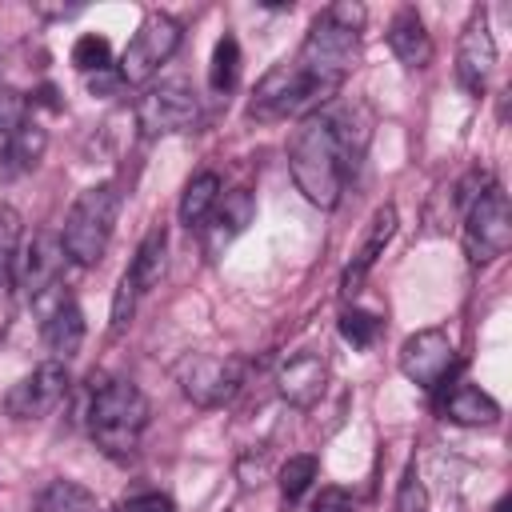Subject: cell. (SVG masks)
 Instances as JSON below:
<instances>
[{"mask_svg": "<svg viewBox=\"0 0 512 512\" xmlns=\"http://www.w3.org/2000/svg\"><path fill=\"white\" fill-rule=\"evenodd\" d=\"M164 256H168V232L156 224V228L144 232V240H140V248H136V256H132V264H128V280L136 284V292H148V288L160 284V276H164Z\"/></svg>", "mask_w": 512, "mask_h": 512, "instance_id": "cell-20", "label": "cell"}, {"mask_svg": "<svg viewBox=\"0 0 512 512\" xmlns=\"http://www.w3.org/2000/svg\"><path fill=\"white\" fill-rule=\"evenodd\" d=\"M32 512H100V500H96L84 484L60 476V480H48V484L36 492Z\"/></svg>", "mask_w": 512, "mask_h": 512, "instance_id": "cell-22", "label": "cell"}, {"mask_svg": "<svg viewBox=\"0 0 512 512\" xmlns=\"http://www.w3.org/2000/svg\"><path fill=\"white\" fill-rule=\"evenodd\" d=\"M136 128L140 136L156 140V136H176L196 128L200 120V100L184 80H168V84H152L144 88V96L136 100Z\"/></svg>", "mask_w": 512, "mask_h": 512, "instance_id": "cell-9", "label": "cell"}, {"mask_svg": "<svg viewBox=\"0 0 512 512\" xmlns=\"http://www.w3.org/2000/svg\"><path fill=\"white\" fill-rule=\"evenodd\" d=\"M20 240H24V216L12 204H0V284H8L16 272Z\"/></svg>", "mask_w": 512, "mask_h": 512, "instance_id": "cell-25", "label": "cell"}, {"mask_svg": "<svg viewBox=\"0 0 512 512\" xmlns=\"http://www.w3.org/2000/svg\"><path fill=\"white\" fill-rule=\"evenodd\" d=\"M176 384L196 408H224L244 384V364L236 356L192 352L176 364Z\"/></svg>", "mask_w": 512, "mask_h": 512, "instance_id": "cell-8", "label": "cell"}, {"mask_svg": "<svg viewBox=\"0 0 512 512\" xmlns=\"http://www.w3.org/2000/svg\"><path fill=\"white\" fill-rule=\"evenodd\" d=\"M356 52H360V32L340 28L336 20H328V16L320 12V16L312 20V28H308L300 52H296V64H300L328 96H336V92L344 88L352 64H356Z\"/></svg>", "mask_w": 512, "mask_h": 512, "instance_id": "cell-5", "label": "cell"}, {"mask_svg": "<svg viewBox=\"0 0 512 512\" xmlns=\"http://www.w3.org/2000/svg\"><path fill=\"white\" fill-rule=\"evenodd\" d=\"M440 412H444V420H452V424L476 428V424H496L500 404H496L488 392H480L476 384H452L448 396L440 400Z\"/></svg>", "mask_w": 512, "mask_h": 512, "instance_id": "cell-19", "label": "cell"}, {"mask_svg": "<svg viewBox=\"0 0 512 512\" xmlns=\"http://www.w3.org/2000/svg\"><path fill=\"white\" fill-rule=\"evenodd\" d=\"M72 64L80 68V72H104V68H112V44H108V36H100V32H84L76 44H72Z\"/></svg>", "mask_w": 512, "mask_h": 512, "instance_id": "cell-27", "label": "cell"}, {"mask_svg": "<svg viewBox=\"0 0 512 512\" xmlns=\"http://www.w3.org/2000/svg\"><path fill=\"white\" fill-rule=\"evenodd\" d=\"M492 68H496V40H492L488 20L476 12L468 20V28L460 32V48H456V76H460L464 92L480 96L488 76H492Z\"/></svg>", "mask_w": 512, "mask_h": 512, "instance_id": "cell-13", "label": "cell"}, {"mask_svg": "<svg viewBox=\"0 0 512 512\" xmlns=\"http://www.w3.org/2000/svg\"><path fill=\"white\" fill-rule=\"evenodd\" d=\"M44 344L60 364H68L84 344V312L68 292H60L56 304L44 312Z\"/></svg>", "mask_w": 512, "mask_h": 512, "instance_id": "cell-17", "label": "cell"}, {"mask_svg": "<svg viewBox=\"0 0 512 512\" xmlns=\"http://www.w3.org/2000/svg\"><path fill=\"white\" fill-rule=\"evenodd\" d=\"M332 96L296 64V60H280L276 68H268L248 100V116L276 124L288 116H312L316 108H324Z\"/></svg>", "mask_w": 512, "mask_h": 512, "instance_id": "cell-4", "label": "cell"}, {"mask_svg": "<svg viewBox=\"0 0 512 512\" xmlns=\"http://www.w3.org/2000/svg\"><path fill=\"white\" fill-rule=\"evenodd\" d=\"M88 88H92V92H100V96H112V92H116V88H124V84H120V76H116L112 68H104V72H96V76L88 80Z\"/></svg>", "mask_w": 512, "mask_h": 512, "instance_id": "cell-36", "label": "cell"}, {"mask_svg": "<svg viewBox=\"0 0 512 512\" xmlns=\"http://www.w3.org/2000/svg\"><path fill=\"white\" fill-rule=\"evenodd\" d=\"M136 284L128 280V272L120 276V284H116V296H112V336H120L124 328H128V320H132V312H136Z\"/></svg>", "mask_w": 512, "mask_h": 512, "instance_id": "cell-30", "label": "cell"}, {"mask_svg": "<svg viewBox=\"0 0 512 512\" xmlns=\"http://www.w3.org/2000/svg\"><path fill=\"white\" fill-rule=\"evenodd\" d=\"M116 216H120V188L116 184L104 180V184L84 188L72 200V208L64 216V232H60V244H64L68 260H76L80 268L100 264L104 252H108Z\"/></svg>", "mask_w": 512, "mask_h": 512, "instance_id": "cell-3", "label": "cell"}, {"mask_svg": "<svg viewBox=\"0 0 512 512\" xmlns=\"http://www.w3.org/2000/svg\"><path fill=\"white\" fill-rule=\"evenodd\" d=\"M396 512H424V484L416 476V464H408L400 492H396Z\"/></svg>", "mask_w": 512, "mask_h": 512, "instance_id": "cell-31", "label": "cell"}, {"mask_svg": "<svg viewBox=\"0 0 512 512\" xmlns=\"http://www.w3.org/2000/svg\"><path fill=\"white\" fill-rule=\"evenodd\" d=\"M116 512H176V508L164 492H144V496H132V500L116 504Z\"/></svg>", "mask_w": 512, "mask_h": 512, "instance_id": "cell-33", "label": "cell"}, {"mask_svg": "<svg viewBox=\"0 0 512 512\" xmlns=\"http://www.w3.org/2000/svg\"><path fill=\"white\" fill-rule=\"evenodd\" d=\"M64 260H68V252H64V244H60V232L40 228V232L28 240V248L20 252V260H16L20 292H24L28 300H44V292L60 288Z\"/></svg>", "mask_w": 512, "mask_h": 512, "instance_id": "cell-12", "label": "cell"}, {"mask_svg": "<svg viewBox=\"0 0 512 512\" xmlns=\"http://www.w3.org/2000/svg\"><path fill=\"white\" fill-rule=\"evenodd\" d=\"M340 336L352 344V348H372L376 336H380V316L364 312V308H344L340 312Z\"/></svg>", "mask_w": 512, "mask_h": 512, "instance_id": "cell-28", "label": "cell"}, {"mask_svg": "<svg viewBox=\"0 0 512 512\" xmlns=\"http://www.w3.org/2000/svg\"><path fill=\"white\" fill-rule=\"evenodd\" d=\"M36 12H40V16H48V20H68V16L84 12V4H64V8H48V4H36Z\"/></svg>", "mask_w": 512, "mask_h": 512, "instance_id": "cell-37", "label": "cell"}, {"mask_svg": "<svg viewBox=\"0 0 512 512\" xmlns=\"http://www.w3.org/2000/svg\"><path fill=\"white\" fill-rule=\"evenodd\" d=\"M364 144L368 112L360 104H324L304 116L288 140V172L296 192L324 212L336 208Z\"/></svg>", "mask_w": 512, "mask_h": 512, "instance_id": "cell-1", "label": "cell"}, {"mask_svg": "<svg viewBox=\"0 0 512 512\" xmlns=\"http://www.w3.org/2000/svg\"><path fill=\"white\" fill-rule=\"evenodd\" d=\"M512 244V208L500 184L476 192L464 208V252L472 264H492Z\"/></svg>", "mask_w": 512, "mask_h": 512, "instance_id": "cell-6", "label": "cell"}, {"mask_svg": "<svg viewBox=\"0 0 512 512\" xmlns=\"http://www.w3.org/2000/svg\"><path fill=\"white\" fill-rule=\"evenodd\" d=\"M236 76H240V44L232 32H224L212 48V64H208V84L216 92H232L236 88Z\"/></svg>", "mask_w": 512, "mask_h": 512, "instance_id": "cell-24", "label": "cell"}, {"mask_svg": "<svg viewBox=\"0 0 512 512\" xmlns=\"http://www.w3.org/2000/svg\"><path fill=\"white\" fill-rule=\"evenodd\" d=\"M16 320V296H12V284H0V336L12 328Z\"/></svg>", "mask_w": 512, "mask_h": 512, "instance_id": "cell-35", "label": "cell"}, {"mask_svg": "<svg viewBox=\"0 0 512 512\" xmlns=\"http://www.w3.org/2000/svg\"><path fill=\"white\" fill-rule=\"evenodd\" d=\"M44 144H48V132L36 124V120H24L20 136H16V152H12V164L20 168H32L40 156H44Z\"/></svg>", "mask_w": 512, "mask_h": 512, "instance_id": "cell-29", "label": "cell"}, {"mask_svg": "<svg viewBox=\"0 0 512 512\" xmlns=\"http://www.w3.org/2000/svg\"><path fill=\"white\" fill-rule=\"evenodd\" d=\"M316 472H320L316 456H308V452L288 456V460H284V468H280V492H284V500H288V504H296V500L312 488Z\"/></svg>", "mask_w": 512, "mask_h": 512, "instance_id": "cell-26", "label": "cell"}, {"mask_svg": "<svg viewBox=\"0 0 512 512\" xmlns=\"http://www.w3.org/2000/svg\"><path fill=\"white\" fill-rule=\"evenodd\" d=\"M28 120V100L16 88H0V164H12L16 136Z\"/></svg>", "mask_w": 512, "mask_h": 512, "instance_id": "cell-23", "label": "cell"}, {"mask_svg": "<svg viewBox=\"0 0 512 512\" xmlns=\"http://www.w3.org/2000/svg\"><path fill=\"white\" fill-rule=\"evenodd\" d=\"M68 400V372L60 360H44L40 368H32L20 384H12V392L4 396L8 416L16 420H44L52 416L60 404Z\"/></svg>", "mask_w": 512, "mask_h": 512, "instance_id": "cell-11", "label": "cell"}, {"mask_svg": "<svg viewBox=\"0 0 512 512\" xmlns=\"http://www.w3.org/2000/svg\"><path fill=\"white\" fill-rule=\"evenodd\" d=\"M144 428H148V400L132 380H124V376H104L100 384L92 380L88 432L104 456L128 460L140 448Z\"/></svg>", "mask_w": 512, "mask_h": 512, "instance_id": "cell-2", "label": "cell"}, {"mask_svg": "<svg viewBox=\"0 0 512 512\" xmlns=\"http://www.w3.org/2000/svg\"><path fill=\"white\" fill-rule=\"evenodd\" d=\"M324 384H328V364H324L316 352L292 356V360L280 368V376H276L280 400L292 404V408H300V412H308V408L324 396Z\"/></svg>", "mask_w": 512, "mask_h": 512, "instance_id": "cell-14", "label": "cell"}, {"mask_svg": "<svg viewBox=\"0 0 512 512\" xmlns=\"http://www.w3.org/2000/svg\"><path fill=\"white\" fill-rule=\"evenodd\" d=\"M216 200H220V176L216 172H196L188 184H184V196H180V224L192 232H200L204 228V220L212 216V208H216Z\"/></svg>", "mask_w": 512, "mask_h": 512, "instance_id": "cell-21", "label": "cell"}, {"mask_svg": "<svg viewBox=\"0 0 512 512\" xmlns=\"http://www.w3.org/2000/svg\"><path fill=\"white\" fill-rule=\"evenodd\" d=\"M496 512H508V496H504V500H500V504H496Z\"/></svg>", "mask_w": 512, "mask_h": 512, "instance_id": "cell-38", "label": "cell"}, {"mask_svg": "<svg viewBox=\"0 0 512 512\" xmlns=\"http://www.w3.org/2000/svg\"><path fill=\"white\" fill-rule=\"evenodd\" d=\"M452 368H456V348L444 328H420L400 344V372L424 392L440 388Z\"/></svg>", "mask_w": 512, "mask_h": 512, "instance_id": "cell-10", "label": "cell"}, {"mask_svg": "<svg viewBox=\"0 0 512 512\" xmlns=\"http://www.w3.org/2000/svg\"><path fill=\"white\" fill-rule=\"evenodd\" d=\"M324 16H328V20H336L340 28H352V32H360V28H364V8H360V4H352V0L328 4V8H324Z\"/></svg>", "mask_w": 512, "mask_h": 512, "instance_id": "cell-32", "label": "cell"}, {"mask_svg": "<svg viewBox=\"0 0 512 512\" xmlns=\"http://www.w3.org/2000/svg\"><path fill=\"white\" fill-rule=\"evenodd\" d=\"M392 236H396V208H392V204H384V208H376V216H372V224H368L364 244L356 248L352 264H348V268H344V276H340V296H344V300H352V296L360 292V284L368 280L372 264L380 260V252L388 248V240H392Z\"/></svg>", "mask_w": 512, "mask_h": 512, "instance_id": "cell-16", "label": "cell"}, {"mask_svg": "<svg viewBox=\"0 0 512 512\" xmlns=\"http://www.w3.org/2000/svg\"><path fill=\"white\" fill-rule=\"evenodd\" d=\"M176 48H180V24L164 12H148L120 52V64H116L120 84H148L160 72V64L172 60Z\"/></svg>", "mask_w": 512, "mask_h": 512, "instance_id": "cell-7", "label": "cell"}, {"mask_svg": "<svg viewBox=\"0 0 512 512\" xmlns=\"http://www.w3.org/2000/svg\"><path fill=\"white\" fill-rule=\"evenodd\" d=\"M388 48L404 68H428L432 60V36L416 8H400L388 20Z\"/></svg>", "mask_w": 512, "mask_h": 512, "instance_id": "cell-18", "label": "cell"}, {"mask_svg": "<svg viewBox=\"0 0 512 512\" xmlns=\"http://www.w3.org/2000/svg\"><path fill=\"white\" fill-rule=\"evenodd\" d=\"M312 512H356V504H352V496L344 488H324L312 500Z\"/></svg>", "mask_w": 512, "mask_h": 512, "instance_id": "cell-34", "label": "cell"}, {"mask_svg": "<svg viewBox=\"0 0 512 512\" xmlns=\"http://www.w3.org/2000/svg\"><path fill=\"white\" fill-rule=\"evenodd\" d=\"M252 216H256V200H252V192L248 188H232V192H224L220 200H216V208H212V216L204 220V252L208 256H216L232 236H240L248 224H252Z\"/></svg>", "mask_w": 512, "mask_h": 512, "instance_id": "cell-15", "label": "cell"}]
</instances>
